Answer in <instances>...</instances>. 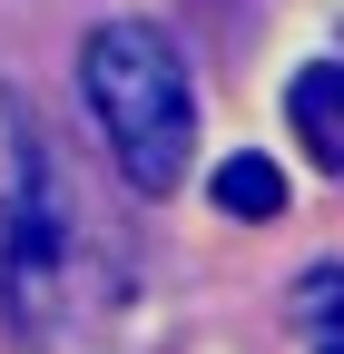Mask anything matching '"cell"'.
Returning a JSON list of instances; mask_svg holds the SVG:
<instances>
[{
    "instance_id": "6da1fadb",
    "label": "cell",
    "mask_w": 344,
    "mask_h": 354,
    "mask_svg": "<svg viewBox=\"0 0 344 354\" xmlns=\"http://www.w3.org/2000/svg\"><path fill=\"white\" fill-rule=\"evenodd\" d=\"M79 88L99 109V138L118 158V177L138 197H167L197 158V88L187 59L157 20H99L89 50H79Z\"/></svg>"
},
{
    "instance_id": "7a4b0ae2",
    "label": "cell",
    "mask_w": 344,
    "mask_h": 354,
    "mask_svg": "<svg viewBox=\"0 0 344 354\" xmlns=\"http://www.w3.org/2000/svg\"><path fill=\"white\" fill-rule=\"evenodd\" d=\"M79 216L59 197L39 128L20 118V99L0 88V305H10L20 344H69L79 325Z\"/></svg>"
},
{
    "instance_id": "3957f363",
    "label": "cell",
    "mask_w": 344,
    "mask_h": 354,
    "mask_svg": "<svg viewBox=\"0 0 344 354\" xmlns=\"http://www.w3.org/2000/svg\"><path fill=\"white\" fill-rule=\"evenodd\" d=\"M285 118H295V138H305V158H315L325 177H344V59L295 69V88H285Z\"/></svg>"
},
{
    "instance_id": "277c9868",
    "label": "cell",
    "mask_w": 344,
    "mask_h": 354,
    "mask_svg": "<svg viewBox=\"0 0 344 354\" xmlns=\"http://www.w3.org/2000/svg\"><path fill=\"white\" fill-rule=\"evenodd\" d=\"M207 197H217V216L266 227V216H285V167H276V158H227L217 177H207Z\"/></svg>"
},
{
    "instance_id": "5b68a950",
    "label": "cell",
    "mask_w": 344,
    "mask_h": 354,
    "mask_svg": "<svg viewBox=\"0 0 344 354\" xmlns=\"http://www.w3.org/2000/svg\"><path fill=\"white\" fill-rule=\"evenodd\" d=\"M295 325H305L315 354H344V266H315V276L295 286Z\"/></svg>"
}]
</instances>
